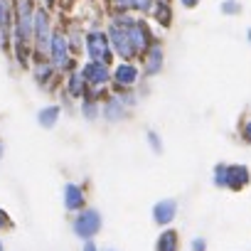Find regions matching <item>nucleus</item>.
Listing matches in <instances>:
<instances>
[{
    "mask_svg": "<svg viewBox=\"0 0 251 251\" xmlns=\"http://www.w3.org/2000/svg\"><path fill=\"white\" fill-rule=\"evenodd\" d=\"M192 251H207V239L204 236H197L192 241Z\"/></svg>",
    "mask_w": 251,
    "mask_h": 251,
    "instance_id": "nucleus-24",
    "label": "nucleus"
},
{
    "mask_svg": "<svg viewBox=\"0 0 251 251\" xmlns=\"http://www.w3.org/2000/svg\"><path fill=\"white\" fill-rule=\"evenodd\" d=\"M163 3H168V0H163Z\"/></svg>",
    "mask_w": 251,
    "mask_h": 251,
    "instance_id": "nucleus-35",
    "label": "nucleus"
},
{
    "mask_svg": "<svg viewBox=\"0 0 251 251\" xmlns=\"http://www.w3.org/2000/svg\"><path fill=\"white\" fill-rule=\"evenodd\" d=\"M101 224H103L101 212L94 209V207H86V209H81V212L74 217L72 229H74V234H76L79 239H84V241H94V236L101 231Z\"/></svg>",
    "mask_w": 251,
    "mask_h": 251,
    "instance_id": "nucleus-1",
    "label": "nucleus"
},
{
    "mask_svg": "<svg viewBox=\"0 0 251 251\" xmlns=\"http://www.w3.org/2000/svg\"><path fill=\"white\" fill-rule=\"evenodd\" d=\"M10 25V8H8V3L5 0H0V27H8Z\"/></svg>",
    "mask_w": 251,
    "mask_h": 251,
    "instance_id": "nucleus-19",
    "label": "nucleus"
},
{
    "mask_svg": "<svg viewBox=\"0 0 251 251\" xmlns=\"http://www.w3.org/2000/svg\"><path fill=\"white\" fill-rule=\"evenodd\" d=\"M153 15H155V20H158L163 27H170V18H173V13H170V5H168V3L158 0V3L153 5Z\"/></svg>",
    "mask_w": 251,
    "mask_h": 251,
    "instance_id": "nucleus-16",
    "label": "nucleus"
},
{
    "mask_svg": "<svg viewBox=\"0 0 251 251\" xmlns=\"http://www.w3.org/2000/svg\"><path fill=\"white\" fill-rule=\"evenodd\" d=\"M222 13H226V15H231V13H239V5L234 3V0H226V3L222 5Z\"/></svg>",
    "mask_w": 251,
    "mask_h": 251,
    "instance_id": "nucleus-25",
    "label": "nucleus"
},
{
    "mask_svg": "<svg viewBox=\"0 0 251 251\" xmlns=\"http://www.w3.org/2000/svg\"><path fill=\"white\" fill-rule=\"evenodd\" d=\"M180 3H182L185 8H195V5L200 3V0H180Z\"/></svg>",
    "mask_w": 251,
    "mask_h": 251,
    "instance_id": "nucleus-30",
    "label": "nucleus"
},
{
    "mask_svg": "<svg viewBox=\"0 0 251 251\" xmlns=\"http://www.w3.org/2000/svg\"><path fill=\"white\" fill-rule=\"evenodd\" d=\"M81 111H84L86 118H96V116H99V106H96V101H84V103H81Z\"/></svg>",
    "mask_w": 251,
    "mask_h": 251,
    "instance_id": "nucleus-21",
    "label": "nucleus"
},
{
    "mask_svg": "<svg viewBox=\"0 0 251 251\" xmlns=\"http://www.w3.org/2000/svg\"><path fill=\"white\" fill-rule=\"evenodd\" d=\"M148 143H151V148H153L155 153H160V151H163V143L158 141V136H155V133H148Z\"/></svg>",
    "mask_w": 251,
    "mask_h": 251,
    "instance_id": "nucleus-23",
    "label": "nucleus"
},
{
    "mask_svg": "<svg viewBox=\"0 0 251 251\" xmlns=\"http://www.w3.org/2000/svg\"><path fill=\"white\" fill-rule=\"evenodd\" d=\"M45 3H50V5H52V3H54V0H45Z\"/></svg>",
    "mask_w": 251,
    "mask_h": 251,
    "instance_id": "nucleus-33",
    "label": "nucleus"
},
{
    "mask_svg": "<svg viewBox=\"0 0 251 251\" xmlns=\"http://www.w3.org/2000/svg\"><path fill=\"white\" fill-rule=\"evenodd\" d=\"M249 182H251V173L246 165H229L226 168V190L241 192Z\"/></svg>",
    "mask_w": 251,
    "mask_h": 251,
    "instance_id": "nucleus-8",
    "label": "nucleus"
},
{
    "mask_svg": "<svg viewBox=\"0 0 251 251\" xmlns=\"http://www.w3.org/2000/svg\"><path fill=\"white\" fill-rule=\"evenodd\" d=\"M138 76H141V72H138V67H136V64H131V62L118 64V67H116V72H113V81H116V86H118V89L133 86V84L138 81Z\"/></svg>",
    "mask_w": 251,
    "mask_h": 251,
    "instance_id": "nucleus-10",
    "label": "nucleus"
},
{
    "mask_svg": "<svg viewBox=\"0 0 251 251\" xmlns=\"http://www.w3.org/2000/svg\"><path fill=\"white\" fill-rule=\"evenodd\" d=\"M50 50H52V64L59 67V69H67V64L72 59H69V42H67V35L64 32H52Z\"/></svg>",
    "mask_w": 251,
    "mask_h": 251,
    "instance_id": "nucleus-5",
    "label": "nucleus"
},
{
    "mask_svg": "<svg viewBox=\"0 0 251 251\" xmlns=\"http://www.w3.org/2000/svg\"><path fill=\"white\" fill-rule=\"evenodd\" d=\"M5 226H10V219H8L5 209H0V229H5Z\"/></svg>",
    "mask_w": 251,
    "mask_h": 251,
    "instance_id": "nucleus-27",
    "label": "nucleus"
},
{
    "mask_svg": "<svg viewBox=\"0 0 251 251\" xmlns=\"http://www.w3.org/2000/svg\"><path fill=\"white\" fill-rule=\"evenodd\" d=\"M226 168H229V165H224V163H219V165L214 168V177H212V182H214L217 187H226Z\"/></svg>",
    "mask_w": 251,
    "mask_h": 251,
    "instance_id": "nucleus-18",
    "label": "nucleus"
},
{
    "mask_svg": "<svg viewBox=\"0 0 251 251\" xmlns=\"http://www.w3.org/2000/svg\"><path fill=\"white\" fill-rule=\"evenodd\" d=\"M123 113H126L123 99H121V96H111V99L106 101V106H103V116H106L108 121H118V118H123Z\"/></svg>",
    "mask_w": 251,
    "mask_h": 251,
    "instance_id": "nucleus-14",
    "label": "nucleus"
},
{
    "mask_svg": "<svg viewBox=\"0 0 251 251\" xmlns=\"http://www.w3.org/2000/svg\"><path fill=\"white\" fill-rule=\"evenodd\" d=\"M84 86H86V79H84V74L81 72H76V74H69V81H67V89H69V94L72 96H84Z\"/></svg>",
    "mask_w": 251,
    "mask_h": 251,
    "instance_id": "nucleus-15",
    "label": "nucleus"
},
{
    "mask_svg": "<svg viewBox=\"0 0 251 251\" xmlns=\"http://www.w3.org/2000/svg\"><path fill=\"white\" fill-rule=\"evenodd\" d=\"M57 118H59V106H47L40 111V126H45V128H52Z\"/></svg>",
    "mask_w": 251,
    "mask_h": 251,
    "instance_id": "nucleus-17",
    "label": "nucleus"
},
{
    "mask_svg": "<svg viewBox=\"0 0 251 251\" xmlns=\"http://www.w3.org/2000/svg\"><path fill=\"white\" fill-rule=\"evenodd\" d=\"M86 52H89L91 62L108 64L111 57H113V50H111L108 35H106V32H89V35H86Z\"/></svg>",
    "mask_w": 251,
    "mask_h": 251,
    "instance_id": "nucleus-3",
    "label": "nucleus"
},
{
    "mask_svg": "<svg viewBox=\"0 0 251 251\" xmlns=\"http://www.w3.org/2000/svg\"><path fill=\"white\" fill-rule=\"evenodd\" d=\"M241 136H244V141H246V143L251 146V118H249V121L244 123V128H241Z\"/></svg>",
    "mask_w": 251,
    "mask_h": 251,
    "instance_id": "nucleus-26",
    "label": "nucleus"
},
{
    "mask_svg": "<svg viewBox=\"0 0 251 251\" xmlns=\"http://www.w3.org/2000/svg\"><path fill=\"white\" fill-rule=\"evenodd\" d=\"M153 0H131V8L133 10H138V13H148V10H153Z\"/></svg>",
    "mask_w": 251,
    "mask_h": 251,
    "instance_id": "nucleus-20",
    "label": "nucleus"
},
{
    "mask_svg": "<svg viewBox=\"0 0 251 251\" xmlns=\"http://www.w3.org/2000/svg\"><path fill=\"white\" fill-rule=\"evenodd\" d=\"M50 79H52V67H50V64L40 67V69H37V81H40V84H47Z\"/></svg>",
    "mask_w": 251,
    "mask_h": 251,
    "instance_id": "nucleus-22",
    "label": "nucleus"
},
{
    "mask_svg": "<svg viewBox=\"0 0 251 251\" xmlns=\"http://www.w3.org/2000/svg\"><path fill=\"white\" fill-rule=\"evenodd\" d=\"M155 251H180V234L175 229H163L155 239Z\"/></svg>",
    "mask_w": 251,
    "mask_h": 251,
    "instance_id": "nucleus-13",
    "label": "nucleus"
},
{
    "mask_svg": "<svg viewBox=\"0 0 251 251\" xmlns=\"http://www.w3.org/2000/svg\"><path fill=\"white\" fill-rule=\"evenodd\" d=\"M35 8L30 0H18V27H15V37L18 40H30L32 37V30H35Z\"/></svg>",
    "mask_w": 251,
    "mask_h": 251,
    "instance_id": "nucleus-4",
    "label": "nucleus"
},
{
    "mask_svg": "<svg viewBox=\"0 0 251 251\" xmlns=\"http://www.w3.org/2000/svg\"><path fill=\"white\" fill-rule=\"evenodd\" d=\"M0 251H3V239H0Z\"/></svg>",
    "mask_w": 251,
    "mask_h": 251,
    "instance_id": "nucleus-32",
    "label": "nucleus"
},
{
    "mask_svg": "<svg viewBox=\"0 0 251 251\" xmlns=\"http://www.w3.org/2000/svg\"><path fill=\"white\" fill-rule=\"evenodd\" d=\"M81 74H84V79H86L89 84H94V86H101V84H106L108 79H113L111 72H108V67L101 64V62H89V64L81 69Z\"/></svg>",
    "mask_w": 251,
    "mask_h": 251,
    "instance_id": "nucleus-11",
    "label": "nucleus"
},
{
    "mask_svg": "<svg viewBox=\"0 0 251 251\" xmlns=\"http://www.w3.org/2000/svg\"><path fill=\"white\" fill-rule=\"evenodd\" d=\"M116 3V8H121V10H128L131 8V0H113Z\"/></svg>",
    "mask_w": 251,
    "mask_h": 251,
    "instance_id": "nucleus-28",
    "label": "nucleus"
},
{
    "mask_svg": "<svg viewBox=\"0 0 251 251\" xmlns=\"http://www.w3.org/2000/svg\"><path fill=\"white\" fill-rule=\"evenodd\" d=\"M160 67H163V50H160V45H153V47H148V52L143 57V72L146 74H158Z\"/></svg>",
    "mask_w": 251,
    "mask_h": 251,
    "instance_id": "nucleus-12",
    "label": "nucleus"
},
{
    "mask_svg": "<svg viewBox=\"0 0 251 251\" xmlns=\"http://www.w3.org/2000/svg\"><path fill=\"white\" fill-rule=\"evenodd\" d=\"M32 37L37 42V50H47V45L52 42V30H50V15H47V10H37L35 13Z\"/></svg>",
    "mask_w": 251,
    "mask_h": 251,
    "instance_id": "nucleus-6",
    "label": "nucleus"
},
{
    "mask_svg": "<svg viewBox=\"0 0 251 251\" xmlns=\"http://www.w3.org/2000/svg\"><path fill=\"white\" fill-rule=\"evenodd\" d=\"M175 214H177V202H175V200H160V202H155V207H153V222H155L158 226L173 224Z\"/></svg>",
    "mask_w": 251,
    "mask_h": 251,
    "instance_id": "nucleus-9",
    "label": "nucleus"
},
{
    "mask_svg": "<svg viewBox=\"0 0 251 251\" xmlns=\"http://www.w3.org/2000/svg\"><path fill=\"white\" fill-rule=\"evenodd\" d=\"M108 42H111V50L121 57V59H133V57H138L136 54V50H133V45H131V37H128V30H126V25L121 23V20H116V23H111V27H108Z\"/></svg>",
    "mask_w": 251,
    "mask_h": 251,
    "instance_id": "nucleus-2",
    "label": "nucleus"
},
{
    "mask_svg": "<svg viewBox=\"0 0 251 251\" xmlns=\"http://www.w3.org/2000/svg\"><path fill=\"white\" fill-rule=\"evenodd\" d=\"M249 37H251V30H249Z\"/></svg>",
    "mask_w": 251,
    "mask_h": 251,
    "instance_id": "nucleus-34",
    "label": "nucleus"
},
{
    "mask_svg": "<svg viewBox=\"0 0 251 251\" xmlns=\"http://www.w3.org/2000/svg\"><path fill=\"white\" fill-rule=\"evenodd\" d=\"M0 155H3V143H0Z\"/></svg>",
    "mask_w": 251,
    "mask_h": 251,
    "instance_id": "nucleus-31",
    "label": "nucleus"
},
{
    "mask_svg": "<svg viewBox=\"0 0 251 251\" xmlns=\"http://www.w3.org/2000/svg\"><path fill=\"white\" fill-rule=\"evenodd\" d=\"M62 197H64V207H67L69 212H81V209H86V195H84V187H81V185L67 182Z\"/></svg>",
    "mask_w": 251,
    "mask_h": 251,
    "instance_id": "nucleus-7",
    "label": "nucleus"
},
{
    "mask_svg": "<svg viewBox=\"0 0 251 251\" xmlns=\"http://www.w3.org/2000/svg\"><path fill=\"white\" fill-rule=\"evenodd\" d=\"M81 251H99V249H96V244H94V241H86Z\"/></svg>",
    "mask_w": 251,
    "mask_h": 251,
    "instance_id": "nucleus-29",
    "label": "nucleus"
}]
</instances>
